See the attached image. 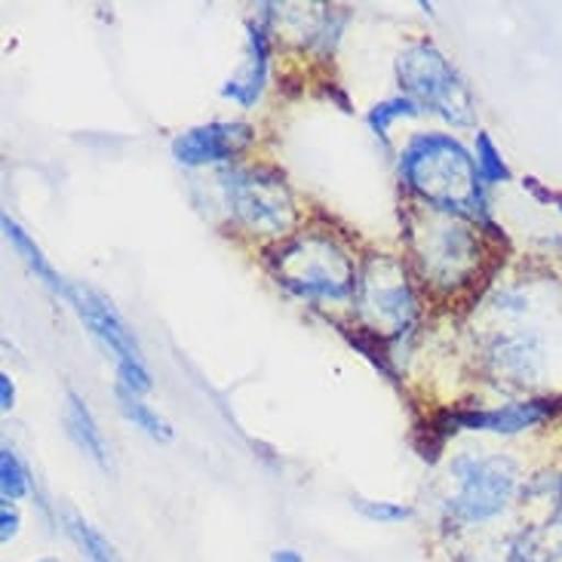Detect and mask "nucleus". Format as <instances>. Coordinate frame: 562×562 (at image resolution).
<instances>
[{"label":"nucleus","instance_id":"f257e3e1","mask_svg":"<svg viewBox=\"0 0 562 562\" xmlns=\"http://www.w3.org/2000/svg\"><path fill=\"white\" fill-rule=\"evenodd\" d=\"M396 172L415 206L461 215L473 225L492 222L488 188L476 172L473 151L452 133H412L400 151Z\"/></svg>","mask_w":562,"mask_h":562},{"label":"nucleus","instance_id":"f03ea898","mask_svg":"<svg viewBox=\"0 0 562 562\" xmlns=\"http://www.w3.org/2000/svg\"><path fill=\"white\" fill-rule=\"evenodd\" d=\"M412 274L434 295H458L486 274L488 237L471 218L415 206L406 215Z\"/></svg>","mask_w":562,"mask_h":562},{"label":"nucleus","instance_id":"7ed1b4c3","mask_svg":"<svg viewBox=\"0 0 562 562\" xmlns=\"http://www.w3.org/2000/svg\"><path fill=\"white\" fill-rule=\"evenodd\" d=\"M265 261L277 283L304 302L348 304L357 295L360 261L333 231L302 228L283 244L268 246Z\"/></svg>","mask_w":562,"mask_h":562},{"label":"nucleus","instance_id":"20e7f679","mask_svg":"<svg viewBox=\"0 0 562 562\" xmlns=\"http://www.w3.org/2000/svg\"><path fill=\"white\" fill-rule=\"evenodd\" d=\"M218 191L231 225L252 240L283 244L304 228L302 206L295 203L283 172L268 164H234L218 172Z\"/></svg>","mask_w":562,"mask_h":562},{"label":"nucleus","instance_id":"39448f33","mask_svg":"<svg viewBox=\"0 0 562 562\" xmlns=\"http://www.w3.org/2000/svg\"><path fill=\"white\" fill-rule=\"evenodd\" d=\"M449 476L456 488L446 495L442 510L461 529H480L502 519L519 502V486L526 480L517 458L507 452H458L449 461Z\"/></svg>","mask_w":562,"mask_h":562},{"label":"nucleus","instance_id":"423d86ee","mask_svg":"<svg viewBox=\"0 0 562 562\" xmlns=\"http://www.w3.org/2000/svg\"><path fill=\"white\" fill-rule=\"evenodd\" d=\"M357 326L384 338L387 345L406 341L422 323V295L415 274L391 252H372L360 261L357 280Z\"/></svg>","mask_w":562,"mask_h":562},{"label":"nucleus","instance_id":"0eeeda50","mask_svg":"<svg viewBox=\"0 0 562 562\" xmlns=\"http://www.w3.org/2000/svg\"><path fill=\"white\" fill-rule=\"evenodd\" d=\"M396 83L403 95L425 108V114H437L458 130L476 126V99L471 87L437 44L415 41L403 46L396 56Z\"/></svg>","mask_w":562,"mask_h":562},{"label":"nucleus","instance_id":"6e6552de","mask_svg":"<svg viewBox=\"0 0 562 562\" xmlns=\"http://www.w3.org/2000/svg\"><path fill=\"white\" fill-rule=\"evenodd\" d=\"M437 418L452 434L473 430V434L517 437L562 418V396H522L502 406H456V409L437 412Z\"/></svg>","mask_w":562,"mask_h":562},{"label":"nucleus","instance_id":"1a4fd4ad","mask_svg":"<svg viewBox=\"0 0 562 562\" xmlns=\"http://www.w3.org/2000/svg\"><path fill=\"white\" fill-rule=\"evenodd\" d=\"M256 145V126L244 121H213L172 138L169 151L182 167H234Z\"/></svg>","mask_w":562,"mask_h":562},{"label":"nucleus","instance_id":"9d476101","mask_svg":"<svg viewBox=\"0 0 562 562\" xmlns=\"http://www.w3.org/2000/svg\"><path fill=\"white\" fill-rule=\"evenodd\" d=\"M274 3H261L256 19L246 25V59L240 71L225 80L222 95L244 111L259 105L261 92L268 87V71H271V19H274Z\"/></svg>","mask_w":562,"mask_h":562},{"label":"nucleus","instance_id":"9b49d317","mask_svg":"<svg viewBox=\"0 0 562 562\" xmlns=\"http://www.w3.org/2000/svg\"><path fill=\"white\" fill-rule=\"evenodd\" d=\"M65 299L75 307L77 317L83 319V326L90 329L92 338L114 357V366L142 360L136 335L123 323L121 314L114 311V304L108 302L102 292H95L90 286H68Z\"/></svg>","mask_w":562,"mask_h":562},{"label":"nucleus","instance_id":"f8f14e48","mask_svg":"<svg viewBox=\"0 0 562 562\" xmlns=\"http://www.w3.org/2000/svg\"><path fill=\"white\" fill-rule=\"evenodd\" d=\"M544 341L535 333L498 335L486 348V366L492 379H498L504 387H535L544 375Z\"/></svg>","mask_w":562,"mask_h":562},{"label":"nucleus","instance_id":"ddd939ff","mask_svg":"<svg viewBox=\"0 0 562 562\" xmlns=\"http://www.w3.org/2000/svg\"><path fill=\"white\" fill-rule=\"evenodd\" d=\"M504 562H562V517L532 519L510 535Z\"/></svg>","mask_w":562,"mask_h":562},{"label":"nucleus","instance_id":"4468645a","mask_svg":"<svg viewBox=\"0 0 562 562\" xmlns=\"http://www.w3.org/2000/svg\"><path fill=\"white\" fill-rule=\"evenodd\" d=\"M65 425H68L71 440L77 442V449L90 458L99 471H105V473L114 471V464H111V452H108L105 434H102V427H99V422H95V415H92V409L87 406V400L77 394V391H68Z\"/></svg>","mask_w":562,"mask_h":562},{"label":"nucleus","instance_id":"2eb2a0df","mask_svg":"<svg viewBox=\"0 0 562 562\" xmlns=\"http://www.w3.org/2000/svg\"><path fill=\"white\" fill-rule=\"evenodd\" d=\"M0 225H3V237L10 240V246L15 249V256L29 265L31 274L37 277V280H41L46 289H53L56 295H61V299H65L71 283H65V280H61V274L56 271V268H53V261L46 259L44 249L34 244V237H31L29 231L22 228L19 222H13L10 215H3V218H0Z\"/></svg>","mask_w":562,"mask_h":562},{"label":"nucleus","instance_id":"dca6fc26","mask_svg":"<svg viewBox=\"0 0 562 562\" xmlns=\"http://www.w3.org/2000/svg\"><path fill=\"white\" fill-rule=\"evenodd\" d=\"M61 529H65V535L71 538V544L80 550V557L87 562H123L121 553L114 550V544L108 541L105 535L99 532L83 514L71 510V507L61 510Z\"/></svg>","mask_w":562,"mask_h":562},{"label":"nucleus","instance_id":"f3484780","mask_svg":"<svg viewBox=\"0 0 562 562\" xmlns=\"http://www.w3.org/2000/svg\"><path fill=\"white\" fill-rule=\"evenodd\" d=\"M473 164H476V172L486 188L514 182V169L507 167L502 148L495 145V138L488 136L486 130H476V136H473Z\"/></svg>","mask_w":562,"mask_h":562},{"label":"nucleus","instance_id":"a211bd4d","mask_svg":"<svg viewBox=\"0 0 562 562\" xmlns=\"http://www.w3.org/2000/svg\"><path fill=\"white\" fill-rule=\"evenodd\" d=\"M114 394H117V406H121L123 418L133 422V427H138L142 434H148V437L157 442L172 440V425H169L164 415H157L142 396L126 394L121 387H114Z\"/></svg>","mask_w":562,"mask_h":562},{"label":"nucleus","instance_id":"6ab92c4d","mask_svg":"<svg viewBox=\"0 0 562 562\" xmlns=\"http://www.w3.org/2000/svg\"><path fill=\"white\" fill-rule=\"evenodd\" d=\"M422 114H425V108L412 102L409 95H391V99L369 108L366 123L381 142H391V130H394L396 121H412V117H422Z\"/></svg>","mask_w":562,"mask_h":562},{"label":"nucleus","instance_id":"aec40b11","mask_svg":"<svg viewBox=\"0 0 562 562\" xmlns=\"http://www.w3.org/2000/svg\"><path fill=\"white\" fill-rule=\"evenodd\" d=\"M34 486H31L29 468L22 464V458L15 456L10 446L0 449V495L3 502H22L29 498Z\"/></svg>","mask_w":562,"mask_h":562},{"label":"nucleus","instance_id":"412c9836","mask_svg":"<svg viewBox=\"0 0 562 562\" xmlns=\"http://www.w3.org/2000/svg\"><path fill=\"white\" fill-rule=\"evenodd\" d=\"M350 504L360 517L369 519V522H379V526H400V522H409L415 517V507L403 502H375V498L353 495Z\"/></svg>","mask_w":562,"mask_h":562},{"label":"nucleus","instance_id":"4be33fe9","mask_svg":"<svg viewBox=\"0 0 562 562\" xmlns=\"http://www.w3.org/2000/svg\"><path fill=\"white\" fill-rule=\"evenodd\" d=\"M114 375H117V387L133 396L148 394V391L154 387V379H151V372H148V366H145V360L117 363L114 366Z\"/></svg>","mask_w":562,"mask_h":562},{"label":"nucleus","instance_id":"5701e85b","mask_svg":"<svg viewBox=\"0 0 562 562\" xmlns=\"http://www.w3.org/2000/svg\"><path fill=\"white\" fill-rule=\"evenodd\" d=\"M22 532V514L15 502H0V541L10 544Z\"/></svg>","mask_w":562,"mask_h":562},{"label":"nucleus","instance_id":"b1692460","mask_svg":"<svg viewBox=\"0 0 562 562\" xmlns=\"http://www.w3.org/2000/svg\"><path fill=\"white\" fill-rule=\"evenodd\" d=\"M522 191H529L538 203H553L557 206V191H550L548 184H541V179H535V176H522Z\"/></svg>","mask_w":562,"mask_h":562},{"label":"nucleus","instance_id":"393cba45","mask_svg":"<svg viewBox=\"0 0 562 562\" xmlns=\"http://www.w3.org/2000/svg\"><path fill=\"white\" fill-rule=\"evenodd\" d=\"M15 406V381L10 372H0V409L10 412Z\"/></svg>","mask_w":562,"mask_h":562},{"label":"nucleus","instance_id":"a878e982","mask_svg":"<svg viewBox=\"0 0 562 562\" xmlns=\"http://www.w3.org/2000/svg\"><path fill=\"white\" fill-rule=\"evenodd\" d=\"M271 562H307L295 548H277L271 553Z\"/></svg>","mask_w":562,"mask_h":562},{"label":"nucleus","instance_id":"bb28decb","mask_svg":"<svg viewBox=\"0 0 562 562\" xmlns=\"http://www.w3.org/2000/svg\"><path fill=\"white\" fill-rule=\"evenodd\" d=\"M557 210H560V215H562V191H557Z\"/></svg>","mask_w":562,"mask_h":562},{"label":"nucleus","instance_id":"cd10ccee","mask_svg":"<svg viewBox=\"0 0 562 562\" xmlns=\"http://www.w3.org/2000/svg\"><path fill=\"white\" fill-rule=\"evenodd\" d=\"M34 562H61L59 557H44V560H34Z\"/></svg>","mask_w":562,"mask_h":562}]
</instances>
